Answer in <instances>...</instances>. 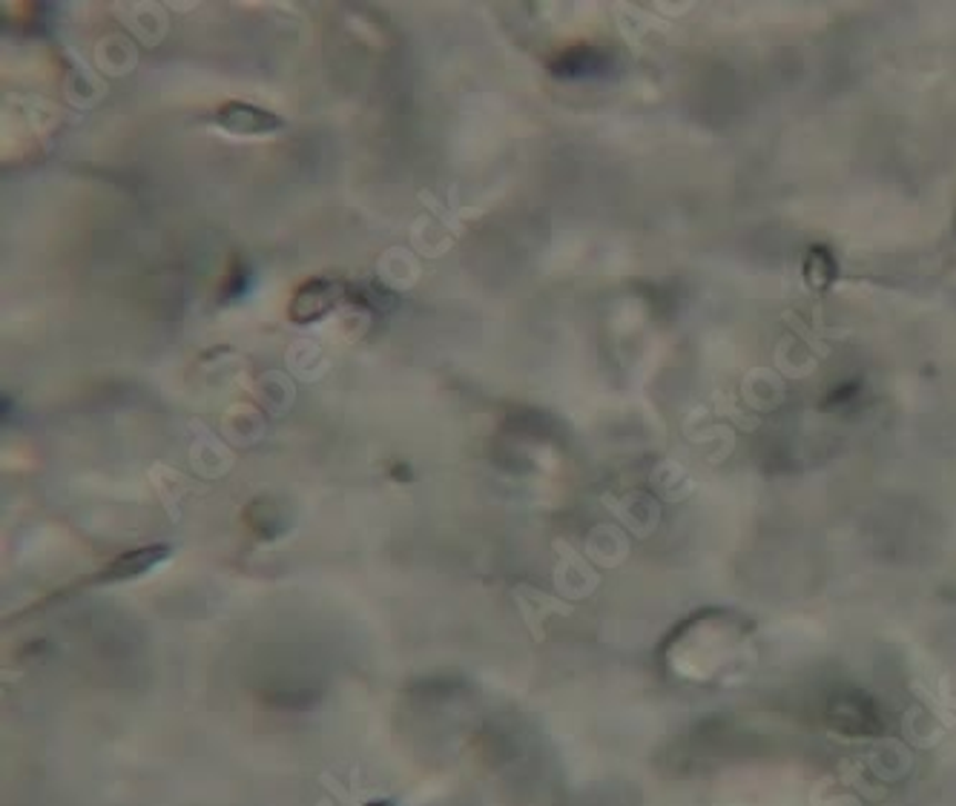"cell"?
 Listing matches in <instances>:
<instances>
[{
	"label": "cell",
	"mask_w": 956,
	"mask_h": 806,
	"mask_svg": "<svg viewBox=\"0 0 956 806\" xmlns=\"http://www.w3.org/2000/svg\"><path fill=\"white\" fill-rule=\"evenodd\" d=\"M342 293L345 288L339 285V281H325V279L308 281V285L294 296L290 316H294L296 322H317L319 316H325L328 310L337 308Z\"/></svg>",
	"instance_id": "cell-2"
},
{
	"label": "cell",
	"mask_w": 956,
	"mask_h": 806,
	"mask_svg": "<svg viewBox=\"0 0 956 806\" xmlns=\"http://www.w3.org/2000/svg\"><path fill=\"white\" fill-rule=\"evenodd\" d=\"M216 124L227 130L230 135H241V138H259V135H270L285 126V121L276 113L259 110L254 104H241V101H230V104L218 106Z\"/></svg>",
	"instance_id": "cell-1"
}]
</instances>
